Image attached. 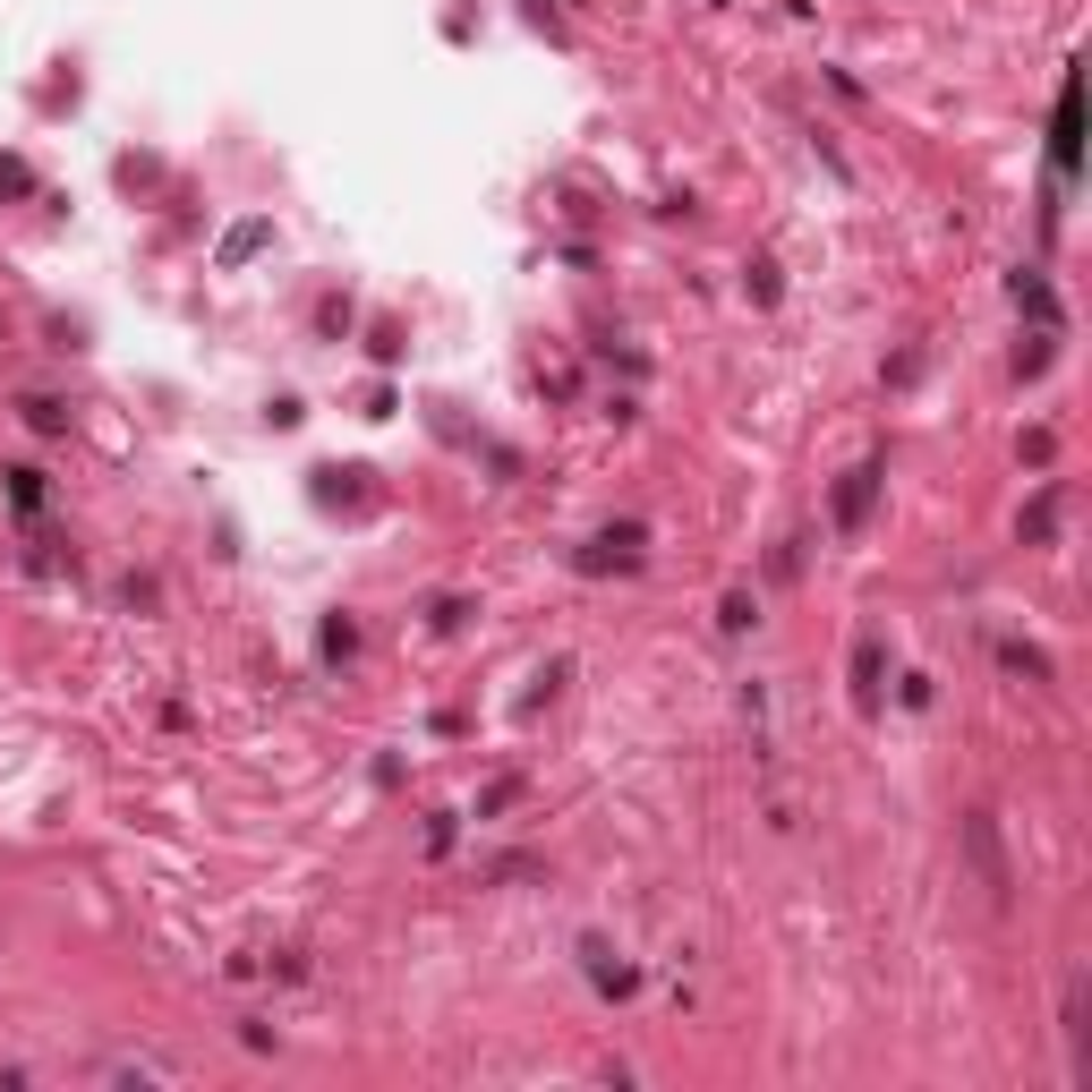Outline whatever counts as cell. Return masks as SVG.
Here are the masks:
<instances>
[{
    "mask_svg": "<svg viewBox=\"0 0 1092 1092\" xmlns=\"http://www.w3.org/2000/svg\"><path fill=\"white\" fill-rule=\"evenodd\" d=\"M94 1076H137V1084H180V1066L172 1058H154V1050H120V1058H103Z\"/></svg>",
    "mask_w": 1092,
    "mask_h": 1092,
    "instance_id": "cell-1",
    "label": "cell"
}]
</instances>
